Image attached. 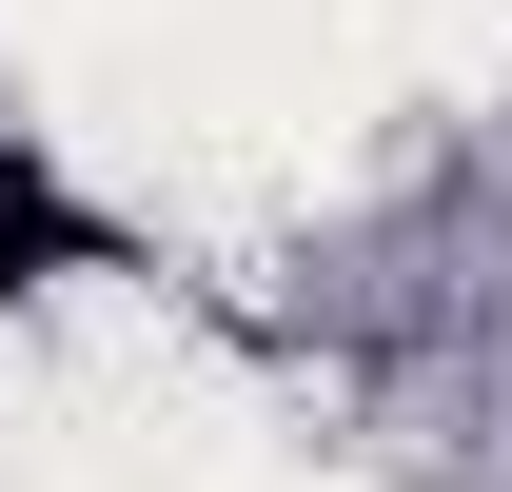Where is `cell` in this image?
Wrapping results in <instances>:
<instances>
[{"label": "cell", "instance_id": "6da1fadb", "mask_svg": "<svg viewBox=\"0 0 512 492\" xmlns=\"http://www.w3.org/2000/svg\"><path fill=\"white\" fill-rule=\"evenodd\" d=\"M60 256H79V197L0 158V296H20V276H60Z\"/></svg>", "mask_w": 512, "mask_h": 492}]
</instances>
